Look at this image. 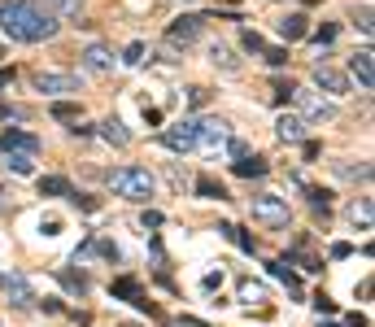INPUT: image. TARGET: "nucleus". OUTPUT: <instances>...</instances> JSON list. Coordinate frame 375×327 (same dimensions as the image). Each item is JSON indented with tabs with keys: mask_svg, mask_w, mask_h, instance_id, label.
Listing matches in <instances>:
<instances>
[{
	"mask_svg": "<svg viewBox=\"0 0 375 327\" xmlns=\"http://www.w3.org/2000/svg\"><path fill=\"white\" fill-rule=\"evenodd\" d=\"M310 31V22H306V14H288V18H279V35L292 44V40H301V35Z\"/></svg>",
	"mask_w": 375,
	"mask_h": 327,
	"instance_id": "obj_18",
	"label": "nucleus"
},
{
	"mask_svg": "<svg viewBox=\"0 0 375 327\" xmlns=\"http://www.w3.org/2000/svg\"><path fill=\"white\" fill-rule=\"evenodd\" d=\"M183 5H192V0H183Z\"/></svg>",
	"mask_w": 375,
	"mask_h": 327,
	"instance_id": "obj_50",
	"label": "nucleus"
},
{
	"mask_svg": "<svg viewBox=\"0 0 375 327\" xmlns=\"http://www.w3.org/2000/svg\"><path fill=\"white\" fill-rule=\"evenodd\" d=\"M35 92H44V96H75V92H83V83H79V75L40 70V75H35Z\"/></svg>",
	"mask_w": 375,
	"mask_h": 327,
	"instance_id": "obj_5",
	"label": "nucleus"
},
{
	"mask_svg": "<svg viewBox=\"0 0 375 327\" xmlns=\"http://www.w3.org/2000/svg\"><path fill=\"white\" fill-rule=\"evenodd\" d=\"M292 88H297V83H284V79H279V83L271 88V92H275V105H288V101H292Z\"/></svg>",
	"mask_w": 375,
	"mask_h": 327,
	"instance_id": "obj_36",
	"label": "nucleus"
},
{
	"mask_svg": "<svg viewBox=\"0 0 375 327\" xmlns=\"http://www.w3.org/2000/svg\"><path fill=\"white\" fill-rule=\"evenodd\" d=\"M75 188H70V179H62V174H44L40 179V196H70Z\"/></svg>",
	"mask_w": 375,
	"mask_h": 327,
	"instance_id": "obj_25",
	"label": "nucleus"
},
{
	"mask_svg": "<svg viewBox=\"0 0 375 327\" xmlns=\"http://www.w3.org/2000/svg\"><path fill=\"white\" fill-rule=\"evenodd\" d=\"M336 174H341V179H349V183H367L371 179V161H358V166H354V161H336V166H332Z\"/></svg>",
	"mask_w": 375,
	"mask_h": 327,
	"instance_id": "obj_20",
	"label": "nucleus"
},
{
	"mask_svg": "<svg viewBox=\"0 0 375 327\" xmlns=\"http://www.w3.org/2000/svg\"><path fill=\"white\" fill-rule=\"evenodd\" d=\"M140 223H144V231H153V227H161V214H157V209H144V218H140Z\"/></svg>",
	"mask_w": 375,
	"mask_h": 327,
	"instance_id": "obj_40",
	"label": "nucleus"
},
{
	"mask_svg": "<svg viewBox=\"0 0 375 327\" xmlns=\"http://www.w3.org/2000/svg\"><path fill=\"white\" fill-rule=\"evenodd\" d=\"M349 253H354V244H345V240H341V244H332V258H336V262L349 258Z\"/></svg>",
	"mask_w": 375,
	"mask_h": 327,
	"instance_id": "obj_42",
	"label": "nucleus"
},
{
	"mask_svg": "<svg viewBox=\"0 0 375 327\" xmlns=\"http://www.w3.org/2000/svg\"><path fill=\"white\" fill-rule=\"evenodd\" d=\"M0 148H22V153H40V135L18 131V127H5V131H0Z\"/></svg>",
	"mask_w": 375,
	"mask_h": 327,
	"instance_id": "obj_14",
	"label": "nucleus"
},
{
	"mask_svg": "<svg viewBox=\"0 0 375 327\" xmlns=\"http://www.w3.org/2000/svg\"><path fill=\"white\" fill-rule=\"evenodd\" d=\"M209 62H214V66H222L227 75H236V70H240V62L231 57V49H227V44H209Z\"/></svg>",
	"mask_w": 375,
	"mask_h": 327,
	"instance_id": "obj_26",
	"label": "nucleus"
},
{
	"mask_svg": "<svg viewBox=\"0 0 375 327\" xmlns=\"http://www.w3.org/2000/svg\"><path fill=\"white\" fill-rule=\"evenodd\" d=\"M79 57H83V70H92V75H109L114 70V53L105 49V44H88Z\"/></svg>",
	"mask_w": 375,
	"mask_h": 327,
	"instance_id": "obj_12",
	"label": "nucleus"
},
{
	"mask_svg": "<svg viewBox=\"0 0 375 327\" xmlns=\"http://www.w3.org/2000/svg\"><path fill=\"white\" fill-rule=\"evenodd\" d=\"M345 327H367V319H362V314H349V319H345Z\"/></svg>",
	"mask_w": 375,
	"mask_h": 327,
	"instance_id": "obj_47",
	"label": "nucleus"
},
{
	"mask_svg": "<svg viewBox=\"0 0 375 327\" xmlns=\"http://www.w3.org/2000/svg\"><path fill=\"white\" fill-rule=\"evenodd\" d=\"M192 188H196V196H201V201H231V192L222 188L214 174H196V183H192Z\"/></svg>",
	"mask_w": 375,
	"mask_h": 327,
	"instance_id": "obj_15",
	"label": "nucleus"
},
{
	"mask_svg": "<svg viewBox=\"0 0 375 327\" xmlns=\"http://www.w3.org/2000/svg\"><path fill=\"white\" fill-rule=\"evenodd\" d=\"M118 327H144V323H118Z\"/></svg>",
	"mask_w": 375,
	"mask_h": 327,
	"instance_id": "obj_48",
	"label": "nucleus"
},
{
	"mask_svg": "<svg viewBox=\"0 0 375 327\" xmlns=\"http://www.w3.org/2000/svg\"><path fill=\"white\" fill-rule=\"evenodd\" d=\"M319 153H323V144H319V140H301V157H306V161H314Z\"/></svg>",
	"mask_w": 375,
	"mask_h": 327,
	"instance_id": "obj_37",
	"label": "nucleus"
},
{
	"mask_svg": "<svg viewBox=\"0 0 375 327\" xmlns=\"http://www.w3.org/2000/svg\"><path fill=\"white\" fill-rule=\"evenodd\" d=\"M109 293H114V297H122V301H131V306H135L140 297H144V293H140V279H131V275L114 279V284H109Z\"/></svg>",
	"mask_w": 375,
	"mask_h": 327,
	"instance_id": "obj_21",
	"label": "nucleus"
},
{
	"mask_svg": "<svg viewBox=\"0 0 375 327\" xmlns=\"http://www.w3.org/2000/svg\"><path fill=\"white\" fill-rule=\"evenodd\" d=\"M101 135L109 140L114 148H127V144H131V131H127V127H122L118 118H105V122H101Z\"/></svg>",
	"mask_w": 375,
	"mask_h": 327,
	"instance_id": "obj_19",
	"label": "nucleus"
},
{
	"mask_svg": "<svg viewBox=\"0 0 375 327\" xmlns=\"http://www.w3.org/2000/svg\"><path fill=\"white\" fill-rule=\"evenodd\" d=\"M349 223L362 227V231H371V196H358V201L349 205Z\"/></svg>",
	"mask_w": 375,
	"mask_h": 327,
	"instance_id": "obj_22",
	"label": "nucleus"
},
{
	"mask_svg": "<svg viewBox=\"0 0 375 327\" xmlns=\"http://www.w3.org/2000/svg\"><path fill=\"white\" fill-rule=\"evenodd\" d=\"M222 148H227L231 157H244V153H249V144H244V140H227V144H222Z\"/></svg>",
	"mask_w": 375,
	"mask_h": 327,
	"instance_id": "obj_39",
	"label": "nucleus"
},
{
	"mask_svg": "<svg viewBox=\"0 0 375 327\" xmlns=\"http://www.w3.org/2000/svg\"><path fill=\"white\" fill-rule=\"evenodd\" d=\"M0 118H22V109H14V105H5V101H0Z\"/></svg>",
	"mask_w": 375,
	"mask_h": 327,
	"instance_id": "obj_45",
	"label": "nucleus"
},
{
	"mask_svg": "<svg viewBox=\"0 0 375 327\" xmlns=\"http://www.w3.org/2000/svg\"><path fill=\"white\" fill-rule=\"evenodd\" d=\"M257 57H262L266 66H288V49H262Z\"/></svg>",
	"mask_w": 375,
	"mask_h": 327,
	"instance_id": "obj_33",
	"label": "nucleus"
},
{
	"mask_svg": "<svg viewBox=\"0 0 375 327\" xmlns=\"http://www.w3.org/2000/svg\"><path fill=\"white\" fill-rule=\"evenodd\" d=\"M79 9H83V0H49V14L57 18H79Z\"/></svg>",
	"mask_w": 375,
	"mask_h": 327,
	"instance_id": "obj_28",
	"label": "nucleus"
},
{
	"mask_svg": "<svg viewBox=\"0 0 375 327\" xmlns=\"http://www.w3.org/2000/svg\"><path fill=\"white\" fill-rule=\"evenodd\" d=\"M349 75L358 79L362 92H371V88H375V53H371V49H358L354 57H349Z\"/></svg>",
	"mask_w": 375,
	"mask_h": 327,
	"instance_id": "obj_11",
	"label": "nucleus"
},
{
	"mask_svg": "<svg viewBox=\"0 0 375 327\" xmlns=\"http://www.w3.org/2000/svg\"><path fill=\"white\" fill-rule=\"evenodd\" d=\"M314 310H319V314H336V301L319 293V297H314Z\"/></svg>",
	"mask_w": 375,
	"mask_h": 327,
	"instance_id": "obj_38",
	"label": "nucleus"
},
{
	"mask_svg": "<svg viewBox=\"0 0 375 327\" xmlns=\"http://www.w3.org/2000/svg\"><path fill=\"white\" fill-rule=\"evenodd\" d=\"M292 101L301 109V122H336V101L310 88H292Z\"/></svg>",
	"mask_w": 375,
	"mask_h": 327,
	"instance_id": "obj_3",
	"label": "nucleus"
},
{
	"mask_svg": "<svg viewBox=\"0 0 375 327\" xmlns=\"http://www.w3.org/2000/svg\"><path fill=\"white\" fill-rule=\"evenodd\" d=\"M62 284L70 288V293H79V297L88 293V275H79V271H66V275H62Z\"/></svg>",
	"mask_w": 375,
	"mask_h": 327,
	"instance_id": "obj_31",
	"label": "nucleus"
},
{
	"mask_svg": "<svg viewBox=\"0 0 375 327\" xmlns=\"http://www.w3.org/2000/svg\"><path fill=\"white\" fill-rule=\"evenodd\" d=\"M275 135L284 140V144H301V140H306V122H301V114H279V118H275Z\"/></svg>",
	"mask_w": 375,
	"mask_h": 327,
	"instance_id": "obj_13",
	"label": "nucleus"
},
{
	"mask_svg": "<svg viewBox=\"0 0 375 327\" xmlns=\"http://www.w3.org/2000/svg\"><path fill=\"white\" fill-rule=\"evenodd\" d=\"M227 140H231V122H227V118H205V122H196V148L218 153Z\"/></svg>",
	"mask_w": 375,
	"mask_h": 327,
	"instance_id": "obj_6",
	"label": "nucleus"
},
{
	"mask_svg": "<svg viewBox=\"0 0 375 327\" xmlns=\"http://www.w3.org/2000/svg\"><path fill=\"white\" fill-rule=\"evenodd\" d=\"M0 288H5L9 306H18V310H27V306H35V293H31V279L22 275V271H9V275H0Z\"/></svg>",
	"mask_w": 375,
	"mask_h": 327,
	"instance_id": "obj_7",
	"label": "nucleus"
},
{
	"mask_svg": "<svg viewBox=\"0 0 375 327\" xmlns=\"http://www.w3.org/2000/svg\"><path fill=\"white\" fill-rule=\"evenodd\" d=\"M144 53H148V49H144L140 40H135V44H127V53H122V66H140V62H144Z\"/></svg>",
	"mask_w": 375,
	"mask_h": 327,
	"instance_id": "obj_32",
	"label": "nucleus"
},
{
	"mask_svg": "<svg viewBox=\"0 0 375 327\" xmlns=\"http://www.w3.org/2000/svg\"><path fill=\"white\" fill-rule=\"evenodd\" d=\"M201 27H205V18H201V14H183V18H174V22H170L166 40H170V44H183V49H188V44L201 35Z\"/></svg>",
	"mask_w": 375,
	"mask_h": 327,
	"instance_id": "obj_10",
	"label": "nucleus"
},
{
	"mask_svg": "<svg viewBox=\"0 0 375 327\" xmlns=\"http://www.w3.org/2000/svg\"><path fill=\"white\" fill-rule=\"evenodd\" d=\"M266 170H271V166H266V157H257V153H244V157L236 161V174H240V179H262Z\"/></svg>",
	"mask_w": 375,
	"mask_h": 327,
	"instance_id": "obj_17",
	"label": "nucleus"
},
{
	"mask_svg": "<svg viewBox=\"0 0 375 327\" xmlns=\"http://www.w3.org/2000/svg\"><path fill=\"white\" fill-rule=\"evenodd\" d=\"M314 44H319V49H327V44H336V35H341V27H336V22H323V27H314V31H306Z\"/></svg>",
	"mask_w": 375,
	"mask_h": 327,
	"instance_id": "obj_27",
	"label": "nucleus"
},
{
	"mask_svg": "<svg viewBox=\"0 0 375 327\" xmlns=\"http://www.w3.org/2000/svg\"><path fill=\"white\" fill-rule=\"evenodd\" d=\"M144 122H148V127H157V122H161V109H148V105H144Z\"/></svg>",
	"mask_w": 375,
	"mask_h": 327,
	"instance_id": "obj_46",
	"label": "nucleus"
},
{
	"mask_svg": "<svg viewBox=\"0 0 375 327\" xmlns=\"http://www.w3.org/2000/svg\"><path fill=\"white\" fill-rule=\"evenodd\" d=\"M109 192L122 196V201L148 205V201H153V192H157V179L144 166H118V170H109Z\"/></svg>",
	"mask_w": 375,
	"mask_h": 327,
	"instance_id": "obj_2",
	"label": "nucleus"
},
{
	"mask_svg": "<svg viewBox=\"0 0 375 327\" xmlns=\"http://www.w3.org/2000/svg\"><path fill=\"white\" fill-rule=\"evenodd\" d=\"M306 196H310L314 209H323V214L332 209V192H327V188H306Z\"/></svg>",
	"mask_w": 375,
	"mask_h": 327,
	"instance_id": "obj_30",
	"label": "nucleus"
},
{
	"mask_svg": "<svg viewBox=\"0 0 375 327\" xmlns=\"http://www.w3.org/2000/svg\"><path fill=\"white\" fill-rule=\"evenodd\" d=\"M161 144L174 148V153H192V148H196V122L183 118V122L166 127V131H161Z\"/></svg>",
	"mask_w": 375,
	"mask_h": 327,
	"instance_id": "obj_8",
	"label": "nucleus"
},
{
	"mask_svg": "<svg viewBox=\"0 0 375 327\" xmlns=\"http://www.w3.org/2000/svg\"><path fill=\"white\" fill-rule=\"evenodd\" d=\"M5 153V166L14 174H35V153H22V148H0Z\"/></svg>",
	"mask_w": 375,
	"mask_h": 327,
	"instance_id": "obj_16",
	"label": "nucleus"
},
{
	"mask_svg": "<svg viewBox=\"0 0 375 327\" xmlns=\"http://www.w3.org/2000/svg\"><path fill=\"white\" fill-rule=\"evenodd\" d=\"M310 79H314V88H319V92H327V96H345V92H349V79L341 75V70H332L327 62L314 66Z\"/></svg>",
	"mask_w": 375,
	"mask_h": 327,
	"instance_id": "obj_9",
	"label": "nucleus"
},
{
	"mask_svg": "<svg viewBox=\"0 0 375 327\" xmlns=\"http://www.w3.org/2000/svg\"><path fill=\"white\" fill-rule=\"evenodd\" d=\"M218 231H222V236H227V240H231V244H240V249H244V253H257V240H253V236H249V231H240V227H236V223H222V227H218Z\"/></svg>",
	"mask_w": 375,
	"mask_h": 327,
	"instance_id": "obj_23",
	"label": "nucleus"
},
{
	"mask_svg": "<svg viewBox=\"0 0 375 327\" xmlns=\"http://www.w3.org/2000/svg\"><path fill=\"white\" fill-rule=\"evenodd\" d=\"M188 101H192V105H205L209 92H205V88H188Z\"/></svg>",
	"mask_w": 375,
	"mask_h": 327,
	"instance_id": "obj_41",
	"label": "nucleus"
},
{
	"mask_svg": "<svg viewBox=\"0 0 375 327\" xmlns=\"http://www.w3.org/2000/svg\"><path fill=\"white\" fill-rule=\"evenodd\" d=\"M271 275H275V279H284V284H288V293H301V284H297V275H292V271H288V262H284V258H279V262H271Z\"/></svg>",
	"mask_w": 375,
	"mask_h": 327,
	"instance_id": "obj_29",
	"label": "nucleus"
},
{
	"mask_svg": "<svg viewBox=\"0 0 375 327\" xmlns=\"http://www.w3.org/2000/svg\"><path fill=\"white\" fill-rule=\"evenodd\" d=\"M240 44H244V53H262V49H266V40H262L257 31H244V35H240Z\"/></svg>",
	"mask_w": 375,
	"mask_h": 327,
	"instance_id": "obj_34",
	"label": "nucleus"
},
{
	"mask_svg": "<svg viewBox=\"0 0 375 327\" xmlns=\"http://www.w3.org/2000/svg\"><path fill=\"white\" fill-rule=\"evenodd\" d=\"M40 231H44V236H57V231H62V218H49V223H40Z\"/></svg>",
	"mask_w": 375,
	"mask_h": 327,
	"instance_id": "obj_43",
	"label": "nucleus"
},
{
	"mask_svg": "<svg viewBox=\"0 0 375 327\" xmlns=\"http://www.w3.org/2000/svg\"><path fill=\"white\" fill-rule=\"evenodd\" d=\"M253 218L257 223H266V227H288V201L284 196H275V192H257L253 196Z\"/></svg>",
	"mask_w": 375,
	"mask_h": 327,
	"instance_id": "obj_4",
	"label": "nucleus"
},
{
	"mask_svg": "<svg viewBox=\"0 0 375 327\" xmlns=\"http://www.w3.org/2000/svg\"><path fill=\"white\" fill-rule=\"evenodd\" d=\"M53 118H57V122H79V118H83V105L57 96V101H53Z\"/></svg>",
	"mask_w": 375,
	"mask_h": 327,
	"instance_id": "obj_24",
	"label": "nucleus"
},
{
	"mask_svg": "<svg viewBox=\"0 0 375 327\" xmlns=\"http://www.w3.org/2000/svg\"><path fill=\"white\" fill-rule=\"evenodd\" d=\"M0 27H5V35L18 40V44H40V40H53V35L62 31V22H57V14H49L44 5H35V0H9V5L0 9Z\"/></svg>",
	"mask_w": 375,
	"mask_h": 327,
	"instance_id": "obj_1",
	"label": "nucleus"
},
{
	"mask_svg": "<svg viewBox=\"0 0 375 327\" xmlns=\"http://www.w3.org/2000/svg\"><path fill=\"white\" fill-rule=\"evenodd\" d=\"M214 288H222V271L218 275H205V293H214Z\"/></svg>",
	"mask_w": 375,
	"mask_h": 327,
	"instance_id": "obj_44",
	"label": "nucleus"
},
{
	"mask_svg": "<svg viewBox=\"0 0 375 327\" xmlns=\"http://www.w3.org/2000/svg\"><path fill=\"white\" fill-rule=\"evenodd\" d=\"M319 327H336V323H319Z\"/></svg>",
	"mask_w": 375,
	"mask_h": 327,
	"instance_id": "obj_49",
	"label": "nucleus"
},
{
	"mask_svg": "<svg viewBox=\"0 0 375 327\" xmlns=\"http://www.w3.org/2000/svg\"><path fill=\"white\" fill-rule=\"evenodd\" d=\"M240 297H244V301H262V297H266V288H262V284H253V279H244V284H240Z\"/></svg>",
	"mask_w": 375,
	"mask_h": 327,
	"instance_id": "obj_35",
	"label": "nucleus"
}]
</instances>
